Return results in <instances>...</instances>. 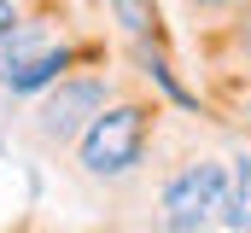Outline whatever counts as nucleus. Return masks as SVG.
<instances>
[{
	"label": "nucleus",
	"mask_w": 251,
	"mask_h": 233,
	"mask_svg": "<svg viewBox=\"0 0 251 233\" xmlns=\"http://www.w3.org/2000/svg\"><path fill=\"white\" fill-rule=\"evenodd\" d=\"M6 23H18V6H12V0H0V29H6Z\"/></svg>",
	"instance_id": "obj_10"
},
{
	"label": "nucleus",
	"mask_w": 251,
	"mask_h": 233,
	"mask_svg": "<svg viewBox=\"0 0 251 233\" xmlns=\"http://www.w3.org/2000/svg\"><path fill=\"white\" fill-rule=\"evenodd\" d=\"M234 53L251 58V12H240V18H234Z\"/></svg>",
	"instance_id": "obj_9"
},
{
	"label": "nucleus",
	"mask_w": 251,
	"mask_h": 233,
	"mask_svg": "<svg viewBox=\"0 0 251 233\" xmlns=\"http://www.w3.org/2000/svg\"><path fill=\"white\" fill-rule=\"evenodd\" d=\"M41 47H53V35H47L41 23H6V29H0V88H6L12 70H24Z\"/></svg>",
	"instance_id": "obj_6"
},
{
	"label": "nucleus",
	"mask_w": 251,
	"mask_h": 233,
	"mask_svg": "<svg viewBox=\"0 0 251 233\" xmlns=\"http://www.w3.org/2000/svg\"><path fill=\"white\" fill-rule=\"evenodd\" d=\"M146 134H152V111L146 105L123 99V105L94 111V122L76 134V169L88 181H123L146 158Z\"/></svg>",
	"instance_id": "obj_1"
},
{
	"label": "nucleus",
	"mask_w": 251,
	"mask_h": 233,
	"mask_svg": "<svg viewBox=\"0 0 251 233\" xmlns=\"http://www.w3.org/2000/svg\"><path fill=\"white\" fill-rule=\"evenodd\" d=\"M246 122H251V99H246Z\"/></svg>",
	"instance_id": "obj_12"
},
{
	"label": "nucleus",
	"mask_w": 251,
	"mask_h": 233,
	"mask_svg": "<svg viewBox=\"0 0 251 233\" xmlns=\"http://www.w3.org/2000/svg\"><path fill=\"white\" fill-rule=\"evenodd\" d=\"M228 192V169L216 158H193L164 181V233H204L216 198Z\"/></svg>",
	"instance_id": "obj_3"
},
{
	"label": "nucleus",
	"mask_w": 251,
	"mask_h": 233,
	"mask_svg": "<svg viewBox=\"0 0 251 233\" xmlns=\"http://www.w3.org/2000/svg\"><path fill=\"white\" fill-rule=\"evenodd\" d=\"M246 233H251V228H246Z\"/></svg>",
	"instance_id": "obj_14"
},
{
	"label": "nucleus",
	"mask_w": 251,
	"mask_h": 233,
	"mask_svg": "<svg viewBox=\"0 0 251 233\" xmlns=\"http://www.w3.org/2000/svg\"><path fill=\"white\" fill-rule=\"evenodd\" d=\"M70 47H64V41H53V47H41V53L29 58V64H24V70H12V76H6V93H12V99H24V93H41V88H53V82H59L64 70H70Z\"/></svg>",
	"instance_id": "obj_4"
},
{
	"label": "nucleus",
	"mask_w": 251,
	"mask_h": 233,
	"mask_svg": "<svg viewBox=\"0 0 251 233\" xmlns=\"http://www.w3.org/2000/svg\"><path fill=\"white\" fill-rule=\"evenodd\" d=\"M105 99H111V88H105V76H59L53 88H47V99L35 105V140L47 146V152H59V146H70L88 122H94V111H105Z\"/></svg>",
	"instance_id": "obj_2"
},
{
	"label": "nucleus",
	"mask_w": 251,
	"mask_h": 233,
	"mask_svg": "<svg viewBox=\"0 0 251 233\" xmlns=\"http://www.w3.org/2000/svg\"><path fill=\"white\" fill-rule=\"evenodd\" d=\"M216 222L228 233H246L251 228V158L240 152L234 158V169H228V192L216 198Z\"/></svg>",
	"instance_id": "obj_5"
},
{
	"label": "nucleus",
	"mask_w": 251,
	"mask_h": 233,
	"mask_svg": "<svg viewBox=\"0 0 251 233\" xmlns=\"http://www.w3.org/2000/svg\"><path fill=\"white\" fill-rule=\"evenodd\" d=\"M0 158H6V140H0Z\"/></svg>",
	"instance_id": "obj_13"
},
{
	"label": "nucleus",
	"mask_w": 251,
	"mask_h": 233,
	"mask_svg": "<svg viewBox=\"0 0 251 233\" xmlns=\"http://www.w3.org/2000/svg\"><path fill=\"white\" fill-rule=\"evenodd\" d=\"M111 18L123 23V35H152L158 6H152V0H111Z\"/></svg>",
	"instance_id": "obj_8"
},
{
	"label": "nucleus",
	"mask_w": 251,
	"mask_h": 233,
	"mask_svg": "<svg viewBox=\"0 0 251 233\" xmlns=\"http://www.w3.org/2000/svg\"><path fill=\"white\" fill-rule=\"evenodd\" d=\"M134 64H140V70H146V76H152V82H158V88H164V93H170L181 111H199V99H193L187 88L176 82V70L164 64V53H158V47H146V35H134Z\"/></svg>",
	"instance_id": "obj_7"
},
{
	"label": "nucleus",
	"mask_w": 251,
	"mask_h": 233,
	"mask_svg": "<svg viewBox=\"0 0 251 233\" xmlns=\"http://www.w3.org/2000/svg\"><path fill=\"white\" fill-rule=\"evenodd\" d=\"M193 6H240V0H193Z\"/></svg>",
	"instance_id": "obj_11"
}]
</instances>
